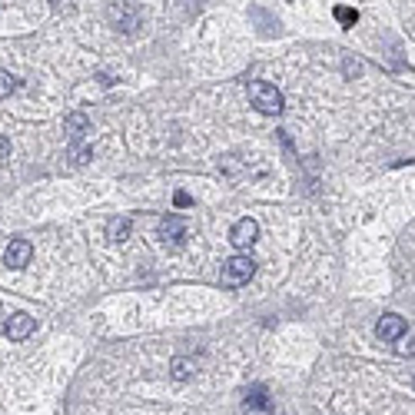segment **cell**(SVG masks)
<instances>
[{
  "instance_id": "cell-1",
  "label": "cell",
  "mask_w": 415,
  "mask_h": 415,
  "mask_svg": "<svg viewBox=\"0 0 415 415\" xmlns=\"http://www.w3.org/2000/svg\"><path fill=\"white\" fill-rule=\"evenodd\" d=\"M249 100H253V107L259 114H279L283 110V94L273 83H263V80L249 83Z\"/></svg>"
},
{
  "instance_id": "cell-2",
  "label": "cell",
  "mask_w": 415,
  "mask_h": 415,
  "mask_svg": "<svg viewBox=\"0 0 415 415\" xmlns=\"http://www.w3.org/2000/svg\"><path fill=\"white\" fill-rule=\"evenodd\" d=\"M253 273H256V263L249 259V256H229L226 263H223V286L229 289H236V286H243L253 279Z\"/></svg>"
},
{
  "instance_id": "cell-3",
  "label": "cell",
  "mask_w": 415,
  "mask_h": 415,
  "mask_svg": "<svg viewBox=\"0 0 415 415\" xmlns=\"http://www.w3.org/2000/svg\"><path fill=\"white\" fill-rule=\"evenodd\" d=\"M110 20H114L123 34H133V30L143 23V14H140V7H136L133 0H120V3L110 7Z\"/></svg>"
},
{
  "instance_id": "cell-4",
  "label": "cell",
  "mask_w": 415,
  "mask_h": 415,
  "mask_svg": "<svg viewBox=\"0 0 415 415\" xmlns=\"http://www.w3.org/2000/svg\"><path fill=\"white\" fill-rule=\"evenodd\" d=\"M156 229H160V240H163L167 246H173V249H180L183 240H187V220H183V216H176V213L163 216Z\"/></svg>"
},
{
  "instance_id": "cell-5",
  "label": "cell",
  "mask_w": 415,
  "mask_h": 415,
  "mask_svg": "<svg viewBox=\"0 0 415 415\" xmlns=\"http://www.w3.org/2000/svg\"><path fill=\"white\" fill-rule=\"evenodd\" d=\"M405 329H409V322L402 319V316L385 312V316L379 319V326H376V336H379V339H385V342H396V339L405 336Z\"/></svg>"
},
{
  "instance_id": "cell-6",
  "label": "cell",
  "mask_w": 415,
  "mask_h": 415,
  "mask_svg": "<svg viewBox=\"0 0 415 415\" xmlns=\"http://www.w3.org/2000/svg\"><path fill=\"white\" fill-rule=\"evenodd\" d=\"M229 240H233V246H236V249H249V246H253L256 240H259V223L246 216V220H240V223L233 226V233H229Z\"/></svg>"
},
{
  "instance_id": "cell-7",
  "label": "cell",
  "mask_w": 415,
  "mask_h": 415,
  "mask_svg": "<svg viewBox=\"0 0 415 415\" xmlns=\"http://www.w3.org/2000/svg\"><path fill=\"white\" fill-rule=\"evenodd\" d=\"M30 256H34V246L27 240H10L7 253H3V263L10 269H23V266H30Z\"/></svg>"
},
{
  "instance_id": "cell-8",
  "label": "cell",
  "mask_w": 415,
  "mask_h": 415,
  "mask_svg": "<svg viewBox=\"0 0 415 415\" xmlns=\"http://www.w3.org/2000/svg\"><path fill=\"white\" fill-rule=\"evenodd\" d=\"M34 326H37V322L30 319L27 312H17V316L7 319V336H10L14 342H20V339H27V336L34 332Z\"/></svg>"
},
{
  "instance_id": "cell-9",
  "label": "cell",
  "mask_w": 415,
  "mask_h": 415,
  "mask_svg": "<svg viewBox=\"0 0 415 415\" xmlns=\"http://www.w3.org/2000/svg\"><path fill=\"white\" fill-rule=\"evenodd\" d=\"M63 127H67V133H70V140H80L83 133H90V120L83 114H70L67 120H63Z\"/></svg>"
},
{
  "instance_id": "cell-10",
  "label": "cell",
  "mask_w": 415,
  "mask_h": 415,
  "mask_svg": "<svg viewBox=\"0 0 415 415\" xmlns=\"http://www.w3.org/2000/svg\"><path fill=\"white\" fill-rule=\"evenodd\" d=\"M246 409H273V402H269V396H266V389L263 385H256V389H249L246 392Z\"/></svg>"
},
{
  "instance_id": "cell-11",
  "label": "cell",
  "mask_w": 415,
  "mask_h": 415,
  "mask_svg": "<svg viewBox=\"0 0 415 415\" xmlns=\"http://www.w3.org/2000/svg\"><path fill=\"white\" fill-rule=\"evenodd\" d=\"M130 236V220H114L110 226H107V240L110 243H123Z\"/></svg>"
},
{
  "instance_id": "cell-12",
  "label": "cell",
  "mask_w": 415,
  "mask_h": 415,
  "mask_svg": "<svg viewBox=\"0 0 415 415\" xmlns=\"http://www.w3.org/2000/svg\"><path fill=\"white\" fill-rule=\"evenodd\" d=\"M170 372H173V379H180V382H187V379L193 376V362H189V359H173Z\"/></svg>"
},
{
  "instance_id": "cell-13",
  "label": "cell",
  "mask_w": 415,
  "mask_h": 415,
  "mask_svg": "<svg viewBox=\"0 0 415 415\" xmlns=\"http://www.w3.org/2000/svg\"><path fill=\"white\" fill-rule=\"evenodd\" d=\"M14 90H17V76L7 74V70H0V100H3V96H10Z\"/></svg>"
},
{
  "instance_id": "cell-14",
  "label": "cell",
  "mask_w": 415,
  "mask_h": 415,
  "mask_svg": "<svg viewBox=\"0 0 415 415\" xmlns=\"http://www.w3.org/2000/svg\"><path fill=\"white\" fill-rule=\"evenodd\" d=\"M90 156H94V150H90V147H74V150H70V160H74L76 167H83Z\"/></svg>"
},
{
  "instance_id": "cell-15",
  "label": "cell",
  "mask_w": 415,
  "mask_h": 415,
  "mask_svg": "<svg viewBox=\"0 0 415 415\" xmlns=\"http://www.w3.org/2000/svg\"><path fill=\"white\" fill-rule=\"evenodd\" d=\"M336 17H339L342 23H356L359 14H356V10H349V7H336Z\"/></svg>"
},
{
  "instance_id": "cell-16",
  "label": "cell",
  "mask_w": 415,
  "mask_h": 415,
  "mask_svg": "<svg viewBox=\"0 0 415 415\" xmlns=\"http://www.w3.org/2000/svg\"><path fill=\"white\" fill-rule=\"evenodd\" d=\"M7 156H10V140H7V136H0V163H3Z\"/></svg>"
},
{
  "instance_id": "cell-17",
  "label": "cell",
  "mask_w": 415,
  "mask_h": 415,
  "mask_svg": "<svg viewBox=\"0 0 415 415\" xmlns=\"http://www.w3.org/2000/svg\"><path fill=\"white\" fill-rule=\"evenodd\" d=\"M189 203H193V200H189L187 193H176V206H189Z\"/></svg>"
}]
</instances>
